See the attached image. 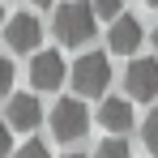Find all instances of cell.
Instances as JSON below:
<instances>
[{
  "instance_id": "6da1fadb",
  "label": "cell",
  "mask_w": 158,
  "mask_h": 158,
  "mask_svg": "<svg viewBox=\"0 0 158 158\" xmlns=\"http://www.w3.org/2000/svg\"><path fill=\"white\" fill-rule=\"evenodd\" d=\"M94 26H98V13L90 0H64L56 4V17H52V30L64 47H81L94 39Z\"/></svg>"
},
{
  "instance_id": "7a4b0ae2",
  "label": "cell",
  "mask_w": 158,
  "mask_h": 158,
  "mask_svg": "<svg viewBox=\"0 0 158 158\" xmlns=\"http://www.w3.org/2000/svg\"><path fill=\"white\" fill-rule=\"evenodd\" d=\"M69 77H73L77 98H103L107 85H111V60H107V52H85V56H77V64L69 69Z\"/></svg>"
},
{
  "instance_id": "3957f363",
  "label": "cell",
  "mask_w": 158,
  "mask_h": 158,
  "mask_svg": "<svg viewBox=\"0 0 158 158\" xmlns=\"http://www.w3.org/2000/svg\"><path fill=\"white\" fill-rule=\"evenodd\" d=\"M85 128H90V111H85L81 98H60L52 107V137L56 141H77V137H85Z\"/></svg>"
},
{
  "instance_id": "277c9868",
  "label": "cell",
  "mask_w": 158,
  "mask_h": 158,
  "mask_svg": "<svg viewBox=\"0 0 158 158\" xmlns=\"http://www.w3.org/2000/svg\"><path fill=\"white\" fill-rule=\"evenodd\" d=\"M64 77H69V64L60 52H34V60H30V85L34 90H60Z\"/></svg>"
},
{
  "instance_id": "5b68a950",
  "label": "cell",
  "mask_w": 158,
  "mask_h": 158,
  "mask_svg": "<svg viewBox=\"0 0 158 158\" xmlns=\"http://www.w3.org/2000/svg\"><path fill=\"white\" fill-rule=\"evenodd\" d=\"M124 85H128V98L154 103L158 98V60H132L124 69Z\"/></svg>"
},
{
  "instance_id": "8992f818",
  "label": "cell",
  "mask_w": 158,
  "mask_h": 158,
  "mask_svg": "<svg viewBox=\"0 0 158 158\" xmlns=\"http://www.w3.org/2000/svg\"><path fill=\"white\" fill-rule=\"evenodd\" d=\"M0 39H4L13 52H30V56H34V52H39V39H43V26H39L34 13H13Z\"/></svg>"
},
{
  "instance_id": "52a82bcc",
  "label": "cell",
  "mask_w": 158,
  "mask_h": 158,
  "mask_svg": "<svg viewBox=\"0 0 158 158\" xmlns=\"http://www.w3.org/2000/svg\"><path fill=\"white\" fill-rule=\"evenodd\" d=\"M39 120H43V107L34 94H13L9 103H4V124L17 132H34L39 128Z\"/></svg>"
},
{
  "instance_id": "ba28073f",
  "label": "cell",
  "mask_w": 158,
  "mask_h": 158,
  "mask_svg": "<svg viewBox=\"0 0 158 158\" xmlns=\"http://www.w3.org/2000/svg\"><path fill=\"white\" fill-rule=\"evenodd\" d=\"M141 39H145V30H141V22H137L132 13L115 17L111 30H107V47H111L115 56H132L137 47H141Z\"/></svg>"
},
{
  "instance_id": "9c48e42d",
  "label": "cell",
  "mask_w": 158,
  "mask_h": 158,
  "mask_svg": "<svg viewBox=\"0 0 158 158\" xmlns=\"http://www.w3.org/2000/svg\"><path fill=\"white\" fill-rule=\"evenodd\" d=\"M98 124H103L111 137H124V132L132 128V103H128V98H103Z\"/></svg>"
},
{
  "instance_id": "30bf717a",
  "label": "cell",
  "mask_w": 158,
  "mask_h": 158,
  "mask_svg": "<svg viewBox=\"0 0 158 158\" xmlns=\"http://www.w3.org/2000/svg\"><path fill=\"white\" fill-rule=\"evenodd\" d=\"M94 158H132V150H128V141H124V137H107L103 145L94 150Z\"/></svg>"
},
{
  "instance_id": "8fae6325",
  "label": "cell",
  "mask_w": 158,
  "mask_h": 158,
  "mask_svg": "<svg viewBox=\"0 0 158 158\" xmlns=\"http://www.w3.org/2000/svg\"><path fill=\"white\" fill-rule=\"evenodd\" d=\"M141 141H145L150 154H158V111H150V115L141 120Z\"/></svg>"
},
{
  "instance_id": "7c38bea8",
  "label": "cell",
  "mask_w": 158,
  "mask_h": 158,
  "mask_svg": "<svg viewBox=\"0 0 158 158\" xmlns=\"http://www.w3.org/2000/svg\"><path fill=\"white\" fill-rule=\"evenodd\" d=\"M94 4V13H98V22H115V17H124L120 9H124V0H90Z\"/></svg>"
},
{
  "instance_id": "4fadbf2b",
  "label": "cell",
  "mask_w": 158,
  "mask_h": 158,
  "mask_svg": "<svg viewBox=\"0 0 158 158\" xmlns=\"http://www.w3.org/2000/svg\"><path fill=\"white\" fill-rule=\"evenodd\" d=\"M13 158H52V154H47V145H43V141H26Z\"/></svg>"
},
{
  "instance_id": "5bb4252c",
  "label": "cell",
  "mask_w": 158,
  "mask_h": 158,
  "mask_svg": "<svg viewBox=\"0 0 158 158\" xmlns=\"http://www.w3.org/2000/svg\"><path fill=\"white\" fill-rule=\"evenodd\" d=\"M9 90H13V64L0 56V98H9Z\"/></svg>"
},
{
  "instance_id": "9a60e30c",
  "label": "cell",
  "mask_w": 158,
  "mask_h": 158,
  "mask_svg": "<svg viewBox=\"0 0 158 158\" xmlns=\"http://www.w3.org/2000/svg\"><path fill=\"white\" fill-rule=\"evenodd\" d=\"M9 132H13L9 124H0V158H9V154H13V137H9Z\"/></svg>"
},
{
  "instance_id": "2e32d148",
  "label": "cell",
  "mask_w": 158,
  "mask_h": 158,
  "mask_svg": "<svg viewBox=\"0 0 158 158\" xmlns=\"http://www.w3.org/2000/svg\"><path fill=\"white\" fill-rule=\"evenodd\" d=\"M4 26H9V17H4V4H0V34H4Z\"/></svg>"
},
{
  "instance_id": "e0dca14e",
  "label": "cell",
  "mask_w": 158,
  "mask_h": 158,
  "mask_svg": "<svg viewBox=\"0 0 158 158\" xmlns=\"http://www.w3.org/2000/svg\"><path fill=\"white\" fill-rule=\"evenodd\" d=\"M34 4H56V0H34Z\"/></svg>"
},
{
  "instance_id": "ac0fdd59",
  "label": "cell",
  "mask_w": 158,
  "mask_h": 158,
  "mask_svg": "<svg viewBox=\"0 0 158 158\" xmlns=\"http://www.w3.org/2000/svg\"><path fill=\"white\" fill-rule=\"evenodd\" d=\"M154 47H158V26H154Z\"/></svg>"
},
{
  "instance_id": "d6986e66",
  "label": "cell",
  "mask_w": 158,
  "mask_h": 158,
  "mask_svg": "<svg viewBox=\"0 0 158 158\" xmlns=\"http://www.w3.org/2000/svg\"><path fill=\"white\" fill-rule=\"evenodd\" d=\"M145 4H154V9H158V0H145Z\"/></svg>"
},
{
  "instance_id": "ffe728a7",
  "label": "cell",
  "mask_w": 158,
  "mask_h": 158,
  "mask_svg": "<svg viewBox=\"0 0 158 158\" xmlns=\"http://www.w3.org/2000/svg\"><path fill=\"white\" fill-rule=\"evenodd\" d=\"M64 158H81V154H64Z\"/></svg>"
}]
</instances>
